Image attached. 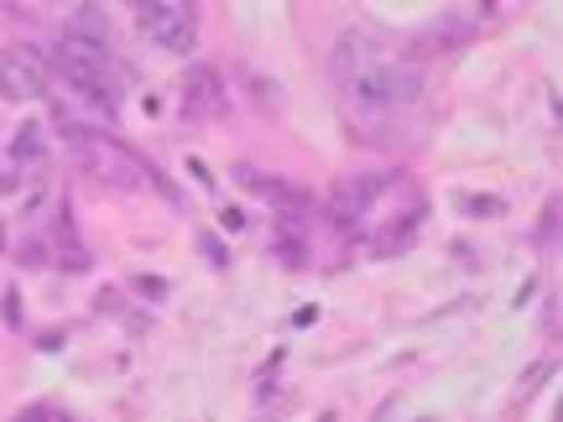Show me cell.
I'll use <instances>...</instances> for the list:
<instances>
[{"label":"cell","mask_w":563,"mask_h":422,"mask_svg":"<svg viewBox=\"0 0 563 422\" xmlns=\"http://www.w3.org/2000/svg\"><path fill=\"white\" fill-rule=\"evenodd\" d=\"M334 79L345 84L355 110H375V116H386L397 105H412L422 89L418 73L402 69V63H386L371 37H360V32L339 37V47H334Z\"/></svg>","instance_id":"6da1fadb"},{"label":"cell","mask_w":563,"mask_h":422,"mask_svg":"<svg viewBox=\"0 0 563 422\" xmlns=\"http://www.w3.org/2000/svg\"><path fill=\"white\" fill-rule=\"evenodd\" d=\"M136 26L167 52H188L193 47V5H172V0H152V5H136Z\"/></svg>","instance_id":"7a4b0ae2"},{"label":"cell","mask_w":563,"mask_h":422,"mask_svg":"<svg viewBox=\"0 0 563 422\" xmlns=\"http://www.w3.org/2000/svg\"><path fill=\"white\" fill-rule=\"evenodd\" d=\"M0 94L5 99H43L47 94V69L32 47H5L0 52Z\"/></svg>","instance_id":"3957f363"},{"label":"cell","mask_w":563,"mask_h":422,"mask_svg":"<svg viewBox=\"0 0 563 422\" xmlns=\"http://www.w3.org/2000/svg\"><path fill=\"white\" fill-rule=\"evenodd\" d=\"M183 110L188 116H219L225 110V84H219V73L204 69V63H193L183 73Z\"/></svg>","instance_id":"277c9868"},{"label":"cell","mask_w":563,"mask_h":422,"mask_svg":"<svg viewBox=\"0 0 563 422\" xmlns=\"http://www.w3.org/2000/svg\"><path fill=\"white\" fill-rule=\"evenodd\" d=\"M375 193H381V178H350V183H339L328 193V209H334V219H360L371 209Z\"/></svg>","instance_id":"5b68a950"},{"label":"cell","mask_w":563,"mask_h":422,"mask_svg":"<svg viewBox=\"0 0 563 422\" xmlns=\"http://www.w3.org/2000/svg\"><path fill=\"white\" fill-rule=\"evenodd\" d=\"M69 37H79V43L89 47H110V22H105V11L99 5H79L69 22Z\"/></svg>","instance_id":"8992f818"},{"label":"cell","mask_w":563,"mask_h":422,"mask_svg":"<svg viewBox=\"0 0 563 422\" xmlns=\"http://www.w3.org/2000/svg\"><path fill=\"white\" fill-rule=\"evenodd\" d=\"M465 37H469V16H465V11H448L433 32H422V47H428V52H444V47L465 43Z\"/></svg>","instance_id":"52a82bcc"},{"label":"cell","mask_w":563,"mask_h":422,"mask_svg":"<svg viewBox=\"0 0 563 422\" xmlns=\"http://www.w3.org/2000/svg\"><path fill=\"white\" fill-rule=\"evenodd\" d=\"M58 261H63L69 272H84V266H89L84 245H79V234H73V214L69 209L58 214Z\"/></svg>","instance_id":"ba28073f"},{"label":"cell","mask_w":563,"mask_h":422,"mask_svg":"<svg viewBox=\"0 0 563 422\" xmlns=\"http://www.w3.org/2000/svg\"><path fill=\"white\" fill-rule=\"evenodd\" d=\"M43 157V125H22L16 131V141H11V162H37Z\"/></svg>","instance_id":"9c48e42d"},{"label":"cell","mask_w":563,"mask_h":422,"mask_svg":"<svg viewBox=\"0 0 563 422\" xmlns=\"http://www.w3.org/2000/svg\"><path fill=\"white\" fill-rule=\"evenodd\" d=\"M245 84H251V94H256V105H266V110L277 116L282 99H277V89H272V79H256V73H245Z\"/></svg>","instance_id":"30bf717a"},{"label":"cell","mask_w":563,"mask_h":422,"mask_svg":"<svg viewBox=\"0 0 563 422\" xmlns=\"http://www.w3.org/2000/svg\"><path fill=\"white\" fill-rule=\"evenodd\" d=\"M459 209H465V214H475V219H495V214L506 209V204H501V198H465Z\"/></svg>","instance_id":"8fae6325"},{"label":"cell","mask_w":563,"mask_h":422,"mask_svg":"<svg viewBox=\"0 0 563 422\" xmlns=\"http://www.w3.org/2000/svg\"><path fill=\"white\" fill-rule=\"evenodd\" d=\"M136 287H141V292H146V298H163V292H167V287H163V281H157V277H141Z\"/></svg>","instance_id":"7c38bea8"}]
</instances>
